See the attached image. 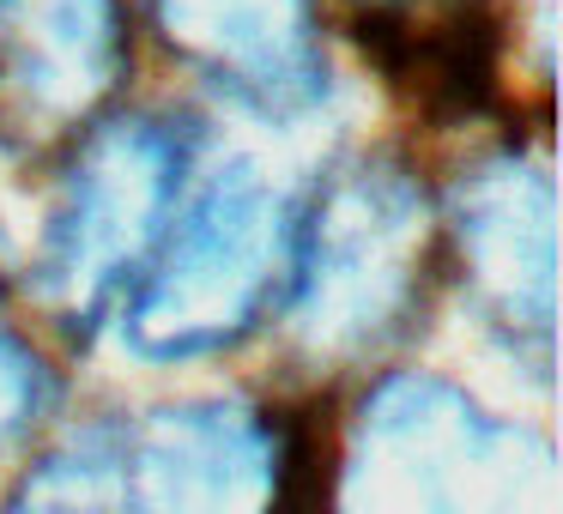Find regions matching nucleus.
<instances>
[{
    "label": "nucleus",
    "mask_w": 563,
    "mask_h": 514,
    "mask_svg": "<svg viewBox=\"0 0 563 514\" xmlns=\"http://www.w3.org/2000/svg\"><path fill=\"white\" fill-rule=\"evenodd\" d=\"M195 182V127L158 110L110 115L86 127L43 231V297L55 315L91 327L122 303L164 243Z\"/></svg>",
    "instance_id": "obj_4"
},
{
    "label": "nucleus",
    "mask_w": 563,
    "mask_h": 514,
    "mask_svg": "<svg viewBox=\"0 0 563 514\" xmlns=\"http://www.w3.org/2000/svg\"><path fill=\"white\" fill-rule=\"evenodd\" d=\"M115 448L122 429H86L25 484L13 514H115Z\"/></svg>",
    "instance_id": "obj_10"
},
{
    "label": "nucleus",
    "mask_w": 563,
    "mask_h": 514,
    "mask_svg": "<svg viewBox=\"0 0 563 514\" xmlns=\"http://www.w3.org/2000/svg\"><path fill=\"white\" fill-rule=\"evenodd\" d=\"M37 405H43V364H37V351L19 339L13 321L0 315V454L31 429Z\"/></svg>",
    "instance_id": "obj_11"
},
{
    "label": "nucleus",
    "mask_w": 563,
    "mask_h": 514,
    "mask_svg": "<svg viewBox=\"0 0 563 514\" xmlns=\"http://www.w3.org/2000/svg\"><path fill=\"white\" fill-rule=\"evenodd\" d=\"M437 255L430 194L400 158L364 152L297 206L285 315L321 357H352L400 333Z\"/></svg>",
    "instance_id": "obj_2"
},
{
    "label": "nucleus",
    "mask_w": 563,
    "mask_h": 514,
    "mask_svg": "<svg viewBox=\"0 0 563 514\" xmlns=\"http://www.w3.org/2000/svg\"><path fill=\"white\" fill-rule=\"evenodd\" d=\"M449 243L461 284L490 333L545 376L558 333V188L539 152H490L449 194Z\"/></svg>",
    "instance_id": "obj_6"
},
{
    "label": "nucleus",
    "mask_w": 563,
    "mask_h": 514,
    "mask_svg": "<svg viewBox=\"0 0 563 514\" xmlns=\"http://www.w3.org/2000/svg\"><path fill=\"white\" fill-rule=\"evenodd\" d=\"M357 31L394 86H406L430 115H478L497 91V25L478 0H449L424 19H357Z\"/></svg>",
    "instance_id": "obj_9"
},
{
    "label": "nucleus",
    "mask_w": 563,
    "mask_h": 514,
    "mask_svg": "<svg viewBox=\"0 0 563 514\" xmlns=\"http://www.w3.org/2000/svg\"><path fill=\"white\" fill-rule=\"evenodd\" d=\"M164 49L255 115H303L328 98L316 0H152Z\"/></svg>",
    "instance_id": "obj_8"
},
{
    "label": "nucleus",
    "mask_w": 563,
    "mask_h": 514,
    "mask_svg": "<svg viewBox=\"0 0 563 514\" xmlns=\"http://www.w3.org/2000/svg\"><path fill=\"white\" fill-rule=\"evenodd\" d=\"M297 206L255 158H231L183 194L122 309V339L152 364H188L236 345L285 297Z\"/></svg>",
    "instance_id": "obj_1"
},
{
    "label": "nucleus",
    "mask_w": 563,
    "mask_h": 514,
    "mask_svg": "<svg viewBox=\"0 0 563 514\" xmlns=\"http://www.w3.org/2000/svg\"><path fill=\"white\" fill-rule=\"evenodd\" d=\"M303 442L243 400H183L122 429L115 514H291Z\"/></svg>",
    "instance_id": "obj_5"
},
{
    "label": "nucleus",
    "mask_w": 563,
    "mask_h": 514,
    "mask_svg": "<svg viewBox=\"0 0 563 514\" xmlns=\"http://www.w3.org/2000/svg\"><path fill=\"white\" fill-rule=\"evenodd\" d=\"M345 514H558L551 448L437 376H394L364 400Z\"/></svg>",
    "instance_id": "obj_3"
},
{
    "label": "nucleus",
    "mask_w": 563,
    "mask_h": 514,
    "mask_svg": "<svg viewBox=\"0 0 563 514\" xmlns=\"http://www.w3.org/2000/svg\"><path fill=\"white\" fill-rule=\"evenodd\" d=\"M128 74L122 0H0V139L55 146L91 127Z\"/></svg>",
    "instance_id": "obj_7"
}]
</instances>
